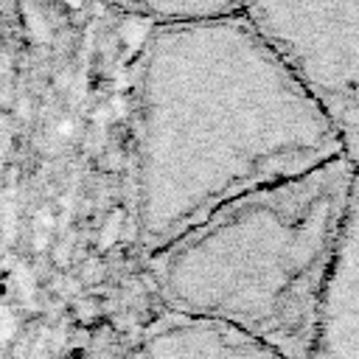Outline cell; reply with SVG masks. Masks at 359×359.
Segmentation results:
<instances>
[{
  "label": "cell",
  "instance_id": "3",
  "mask_svg": "<svg viewBox=\"0 0 359 359\" xmlns=\"http://www.w3.org/2000/svg\"><path fill=\"white\" fill-rule=\"evenodd\" d=\"M359 174V3H247Z\"/></svg>",
  "mask_w": 359,
  "mask_h": 359
},
{
  "label": "cell",
  "instance_id": "4",
  "mask_svg": "<svg viewBox=\"0 0 359 359\" xmlns=\"http://www.w3.org/2000/svg\"><path fill=\"white\" fill-rule=\"evenodd\" d=\"M311 359H359V174L342 222Z\"/></svg>",
  "mask_w": 359,
  "mask_h": 359
},
{
  "label": "cell",
  "instance_id": "6",
  "mask_svg": "<svg viewBox=\"0 0 359 359\" xmlns=\"http://www.w3.org/2000/svg\"><path fill=\"white\" fill-rule=\"evenodd\" d=\"M247 3H230V0H180V3H115L112 8L123 14L146 17L154 25H182V22H202V20H219L244 11Z\"/></svg>",
  "mask_w": 359,
  "mask_h": 359
},
{
  "label": "cell",
  "instance_id": "2",
  "mask_svg": "<svg viewBox=\"0 0 359 359\" xmlns=\"http://www.w3.org/2000/svg\"><path fill=\"white\" fill-rule=\"evenodd\" d=\"M356 171L337 157L250 191L146 258L168 314L311 359Z\"/></svg>",
  "mask_w": 359,
  "mask_h": 359
},
{
  "label": "cell",
  "instance_id": "5",
  "mask_svg": "<svg viewBox=\"0 0 359 359\" xmlns=\"http://www.w3.org/2000/svg\"><path fill=\"white\" fill-rule=\"evenodd\" d=\"M143 359H280L255 339L205 320L163 314L143 342Z\"/></svg>",
  "mask_w": 359,
  "mask_h": 359
},
{
  "label": "cell",
  "instance_id": "1",
  "mask_svg": "<svg viewBox=\"0 0 359 359\" xmlns=\"http://www.w3.org/2000/svg\"><path fill=\"white\" fill-rule=\"evenodd\" d=\"M337 157L328 121L247 6L149 31L137 98V241L146 258L230 199Z\"/></svg>",
  "mask_w": 359,
  "mask_h": 359
}]
</instances>
